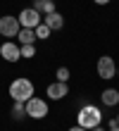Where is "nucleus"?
I'll list each match as a JSON object with an SVG mask.
<instances>
[{
    "instance_id": "obj_1",
    "label": "nucleus",
    "mask_w": 119,
    "mask_h": 131,
    "mask_svg": "<svg viewBox=\"0 0 119 131\" xmlns=\"http://www.w3.org/2000/svg\"><path fill=\"white\" fill-rule=\"evenodd\" d=\"M100 122H102V112L95 105H88V103L81 105V110H79V114H76V124L79 126L93 129V126H100Z\"/></svg>"
},
{
    "instance_id": "obj_2",
    "label": "nucleus",
    "mask_w": 119,
    "mask_h": 131,
    "mask_svg": "<svg viewBox=\"0 0 119 131\" xmlns=\"http://www.w3.org/2000/svg\"><path fill=\"white\" fill-rule=\"evenodd\" d=\"M34 95V83H31L29 79H14L10 83V98L12 100H21V103H26V100Z\"/></svg>"
},
{
    "instance_id": "obj_3",
    "label": "nucleus",
    "mask_w": 119,
    "mask_h": 131,
    "mask_svg": "<svg viewBox=\"0 0 119 131\" xmlns=\"http://www.w3.org/2000/svg\"><path fill=\"white\" fill-rule=\"evenodd\" d=\"M19 24H21V29H36L38 24L43 21V14L38 12V10H34V7H26V10H21L19 12Z\"/></svg>"
},
{
    "instance_id": "obj_4",
    "label": "nucleus",
    "mask_w": 119,
    "mask_h": 131,
    "mask_svg": "<svg viewBox=\"0 0 119 131\" xmlns=\"http://www.w3.org/2000/svg\"><path fill=\"white\" fill-rule=\"evenodd\" d=\"M45 114H48V103L41 100V98H34V95H31L26 100V117H31V119H43Z\"/></svg>"
},
{
    "instance_id": "obj_5",
    "label": "nucleus",
    "mask_w": 119,
    "mask_h": 131,
    "mask_svg": "<svg viewBox=\"0 0 119 131\" xmlns=\"http://www.w3.org/2000/svg\"><path fill=\"white\" fill-rule=\"evenodd\" d=\"M19 29H21V24H19V19L17 17H0V36H5V38H14L19 34Z\"/></svg>"
},
{
    "instance_id": "obj_6",
    "label": "nucleus",
    "mask_w": 119,
    "mask_h": 131,
    "mask_svg": "<svg viewBox=\"0 0 119 131\" xmlns=\"http://www.w3.org/2000/svg\"><path fill=\"white\" fill-rule=\"evenodd\" d=\"M98 76H100V79H114V76H117V64H114V57L102 55V57L98 60Z\"/></svg>"
},
{
    "instance_id": "obj_7",
    "label": "nucleus",
    "mask_w": 119,
    "mask_h": 131,
    "mask_svg": "<svg viewBox=\"0 0 119 131\" xmlns=\"http://www.w3.org/2000/svg\"><path fill=\"white\" fill-rule=\"evenodd\" d=\"M0 55H3L7 62H19V45L12 43V41H5L3 45H0Z\"/></svg>"
},
{
    "instance_id": "obj_8",
    "label": "nucleus",
    "mask_w": 119,
    "mask_h": 131,
    "mask_svg": "<svg viewBox=\"0 0 119 131\" xmlns=\"http://www.w3.org/2000/svg\"><path fill=\"white\" fill-rule=\"evenodd\" d=\"M67 93H69V86L64 81H55V83L48 86V98H50V100H62Z\"/></svg>"
},
{
    "instance_id": "obj_9",
    "label": "nucleus",
    "mask_w": 119,
    "mask_h": 131,
    "mask_svg": "<svg viewBox=\"0 0 119 131\" xmlns=\"http://www.w3.org/2000/svg\"><path fill=\"white\" fill-rule=\"evenodd\" d=\"M43 24L50 29V31H60V29L64 26V17H62L60 12H48L43 17Z\"/></svg>"
},
{
    "instance_id": "obj_10",
    "label": "nucleus",
    "mask_w": 119,
    "mask_h": 131,
    "mask_svg": "<svg viewBox=\"0 0 119 131\" xmlns=\"http://www.w3.org/2000/svg\"><path fill=\"white\" fill-rule=\"evenodd\" d=\"M100 98H102V105H107V107H114V105L119 103V91H114V88H105Z\"/></svg>"
},
{
    "instance_id": "obj_11",
    "label": "nucleus",
    "mask_w": 119,
    "mask_h": 131,
    "mask_svg": "<svg viewBox=\"0 0 119 131\" xmlns=\"http://www.w3.org/2000/svg\"><path fill=\"white\" fill-rule=\"evenodd\" d=\"M19 45H34L36 43V31L34 29H19Z\"/></svg>"
},
{
    "instance_id": "obj_12",
    "label": "nucleus",
    "mask_w": 119,
    "mask_h": 131,
    "mask_svg": "<svg viewBox=\"0 0 119 131\" xmlns=\"http://www.w3.org/2000/svg\"><path fill=\"white\" fill-rule=\"evenodd\" d=\"M34 10H38L41 14L55 12V3H52V0H34Z\"/></svg>"
},
{
    "instance_id": "obj_13",
    "label": "nucleus",
    "mask_w": 119,
    "mask_h": 131,
    "mask_svg": "<svg viewBox=\"0 0 119 131\" xmlns=\"http://www.w3.org/2000/svg\"><path fill=\"white\" fill-rule=\"evenodd\" d=\"M24 117H26V103L14 100V105H12V119H24Z\"/></svg>"
},
{
    "instance_id": "obj_14",
    "label": "nucleus",
    "mask_w": 119,
    "mask_h": 131,
    "mask_svg": "<svg viewBox=\"0 0 119 131\" xmlns=\"http://www.w3.org/2000/svg\"><path fill=\"white\" fill-rule=\"evenodd\" d=\"M34 31H36V38H38V41H45V38L50 36V29H48V26L43 24V21H41V24H38V26L34 29Z\"/></svg>"
},
{
    "instance_id": "obj_15",
    "label": "nucleus",
    "mask_w": 119,
    "mask_h": 131,
    "mask_svg": "<svg viewBox=\"0 0 119 131\" xmlns=\"http://www.w3.org/2000/svg\"><path fill=\"white\" fill-rule=\"evenodd\" d=\"M19 55L21 57H34L36 55V45H19Z\"/></svg>"
},
{
    "instance_id": "obj_16",
    "label": "nucleus",
    "mask_w": 119,
    "mask_h": 131,
    "mask_svg": "<svg viewBox=\"0 0 119 131\" xmlns=\"http://www.w3.org/2000/svg\"><path fill=\"white\" fill-rule=\"evenodd\" d=\"M57 81H64V83L69 81V69L67 67H60L57 69Z\"/></svg>"
},
{
    "instance_id": "obj_17",
    "label": "nucleus",
    "mask_w": 119,
    "mask_h": 131,
    "mask_svg": "<svg viewBox=\"0 0 119 131\" xmlns=\"http://www.w3.org/2000/svg\"><path fill=\"white\" fill-rule=\"evenodd\" d=\"M69 131H88V129H83V126H79V124H76V126H71Z\"/></svg>"
},
{
    "instance_id": "obj_18",
    "label": "nucleus",
    "mask_w": 119,
    "mask_h": 131,
    "mask_svg": "<svg viewBox=\"0 0 119 131\" xmlns=\"http://www.w3.org/2000/svg\"><path fill=\"white\" fill-rule=\"evenodd\" d=\"M93 3H95V5H107L110 0H93Z\"/></svg>"
},
{
    "instance_id": "obj_19",
    "label": "nucleus",
    "mask_w": 119,
    "mask_h": 131,
    "mask_svg": "<svg viewBox=\"0 0 119 131\" xmlns=\"http://www.w3.org/2000/svg\"><path fill=\"white\" fill-rule=\"evenodd\" d=\"M88 131H105L102 126H93V129H88Z\"/></svg>"
},
{
    "instance_id": "obj_20",
    "label": "nucleus",
    "mask_w": 119,
    "mask_h": 131,
    "mask_svg": "<svg viewBox=\"0 0 119 131\" xmlns=\"http://www.w3.org/2000/svg\"><path fill=\"white\" fill-rule=\"evenodd\" d=\"M110 131H119V126H117V124H112V126H110Z\"/></svg>"
},
{
    "instance_id": "obj_21",
    "label": "nucleus",
    "mask_w": 119,
    "mask_h": 131,
    "mask_svg": "<svg viewBox=\"0 0 119 131\" xmlns=\"http://www.w3.org/2000/svg\"><path fill=\"white\" fill-rule=\"evenodd\" d=\"M114 124H117V126H119V114H117V117H114Z\"/></svg>"
},
{
    "instance_id": "obj_22",
    "label": "nucleus",
    "mask_w": 119,
    "mask_h": 131,
    "mask_svg": "<svg viewBox=\"0 0 119 131\" xmlns=\"http://www.w3.org/2000/svg\"><path fill=\"white\" fill-rule=\"evenodd\" d=\"M117 79H119V67H117Z\"/></svg>"
}]
</instances>
